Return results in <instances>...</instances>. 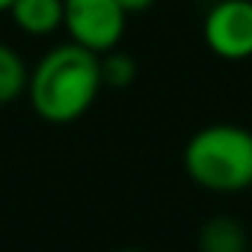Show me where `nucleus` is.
<instances>
[{
  "instance_id": "obj_4",
  "label": "nucleus",
  "mask_w": 252,
  "mask_h": 252,
  "mask_svg": "<svg viewBox=\"0 0 252 252\" xmlns=\"http://www.w3.org/2000/svg\"><path fill=\"white\" fill-rule=\"evenodd\" d=\"M205 45L220 60L252 57V0H217L205 15Z\"/></svg>"
},
{
  "instance_id": "obj_5",
  "label": "nucleus",
  "mask_w": 252,
  "mask_h": 252,
  "mask_svg": "<svg viewBox=\"0 0 252 252\" xmlns=\"http://www.w3.org/2000/svg\"><path fill=\"white\" fill-rule=\"evenodd\" d=\"M65 0H12L9 15L27 36H51L63 27Z\"/></svg>"
},
{
  "instance_id": "obj_1",
  "label": "nucleus",
  "mask_w": 252,
  "mask_h": 252,
  "mask_svg": "<svg viewBox=\"0 0 252 252\" xmlns=\"http://www.w3.org/2000/svg\"><path fill=\"white\" fill-rule=\"evenodd\" d=\"M101 80V57L65 42L51 48L27 80V98L39 119L51 125L77 122L98 98Z\"/></svg>"
},
{
  "instance_id": "obj_8",
  "label": "nucleus",
  "mask_w": 252,
  "mask_h": 252,
  "mask_svg": "<svg viewBox=\"0 0 252 252\" xmlns=\"http://www.w3.org/2000/svg\"><path fill=\"white\" fill-rule=\"evenodd\" d=\"M137 77V65L131 57H125L119 51L101 54V80L107 86H128Z\"/></svg>"
},
{
  "instance_id": "obj_7",
  "label": "nucleus",
  "mask_w": 252,
  "mask_h": 252,
  "mask_svg": "<svg viewBox=\"0 0 252 252\" xmlns=\"http://www.w3.org/2000/svg\"><path fill=\"white\" fill-rule=\"evenodd\" d=\"M27 80H30V68L24 65L21 54L0 42V107L27 95Z\"/></svg>"
},
{
  "instance_id": "obj_3",
  "label": "nucleus",
  "mask_w": 252,
  "mask_h": 252,
  "mask_svg": "<svg viewBox=\"0 0 252 252\" xmlns=\"http://www.w3.org/2000/svg\"><path fill=\"white\" fill-rule=\"evenodd\" d=\"M125 24H128V9L119 0H65L63 27L68 42L98 57L119 48Z\"/></svg>"
},
{
  "instance_id": "obj_2",
  "label": "nucleus",
  "mask_w": 252,
  "mask_h": 252,
  "mask_svg": "<svg viewBox=\"0 0 252 252\" xmlns=\"http://www.w3.org/2000/svg\"><path fill=\"white\" fill-rule=\"evenodd\" d=\"M187 175L211 193H240L252 187V131L240 125H208L184 149Z\"/></svg>"
},
{
  "instance_id": "obj_10",
  "label": "nucleus",
  "mask_w": 252,
  "mask_h": 252,
  "mask_svg": "<svg viewBox=\"0 0 252 252\" xmlns=\"http://www.w3.org/2000/svg\"><path fill=\"white\" fill-rule=\"evenodd\" d=\"M9 6H12V0H0V12H9Z\"/></svg>"
},
{
  "instance_id": "obj_9",
  "label": "nucleus",
  "mask_w": 252,
  "mask_h": 252,
  "mask_svg": "<svg viewBox=\"0 0 252 252\" xmlns=\"http://www.w3.org/2000/svg\"><path fill=\"white\" fill-rule=\"evenodd\" d=\"M119 3L128 9V15H134V12H146L149 6H155L158 0H119Z\"/></svg>"
},
{
  "instance_id": "obj_11",
  "label": "nucleus",
  "mask_w": 252,
  "mask_h": 252,
  "mask_svg": "<svg viewBox=\"0 0 252 252\" xmlns=\"http://www.w3.org/2000/svg\"><path fill=\"white\" fill-rule=\"evenodd\" d=\"M119 252H143V249H119Z\"/></svg>"
},
{
  "instance_id": "obj_6",
  "label": "nucleus",
  "mask_w": 252,
  "mask_h": 252,
  "mask_svg": "<svg viewBox=\"0 0 252 252\" xmlns=\"http://www.w3.org/2000/svg\"><path fill=\"white\" fill-rule=\"evenodd\" d=\"M246 228L231 217H214L199 231V252H249Z\"/></svg>"
},
{
  "instance_id": "obj_12",
  "label": "nucleus",
  "mask_w": 252,
  "mask_h": 252,
  "mask_svg": "<svg viewBox=\"0 0 252 252\" xmlns=\"http://www.w3.org/2000/svg\"><path fill=\"white\" fill-rule=\"evenodd\" d=\"M249 252H252V249H249Z\"/></svg>"
}]
</instances>
